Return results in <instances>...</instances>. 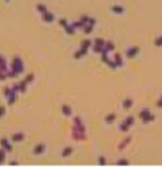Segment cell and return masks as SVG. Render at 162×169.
Instances as JSON below:
<instances>
[{
	"label": "cell",
	"instance_id": "9c48e42d",
	"mask_svg": "<svg viewBox=\"0 0 162 169\" xmlns=\"http://www.w3.org/2000/svg\"><path fill=\"white\" fill-rule=\"evenodd\" d=\"M5 112H6V109H5V106H0V118L5 115Z\"/></svg>",
	"mask_w": 162,
	"mask_h": 169
},
{
	"label": "cell",
	"instance_id": "30bf717a",
	"mask_svg": "<svg viewBox=\"0 0 162 169\" xmlns=\"http://www.w3.org/2000/svg\"><path fill=\"white\" fill-rule=\"evenodd\" d=\"M32 80H33V75H29V76H27V78H26V80H24V81H26V82L29 84V82H32Z\"/></svg>",
	"mask_w": 162,
	"mask_h": 169
},
{
	"label": "cell",
	"instance_id": "6da1fadb",
	"mask_svg": "<svg viewBox=\"0 0 162 169\" xmlns=\"http://www.w3.org/2000/svg\"><path fill=\"white\" fill-rule=\"evenodd\" d=\"M23 70H24V64H23L21 58H20L18 56H15L14 58H12V61H11V70L6 72V73H8V76L14 78V76L20 75Z\"/></svg>",
	"mask_w": 162,
	"mask_h": 169
},
{
	"label": "cell",
	"instance_id": "3957f363",
	"mask_svg": "<svg viewBox=\"0 0 162 169\" xmlns=\"http://www.w3.org/2000/svg\"><path fill=\"white\" fill-rule=\"evenodd\" d=\"M0 145H2V148H3L6 153H11V151H12V144H11V142H9L6 138H2V139H0Z\"/></svg>",
	"mask_w": 162,
	"mask_h": 169
},
{
	"label": "cell",
	"instance_id": "7a4b0ae2",
	"mask_svg": "<svg viewBox=\"0 0 162 169\" xmlns=\"http://www.w3.org/2000/svg\"><path fill=\"white\" fill-rule=\"evenodd\" d=\"M5 96H6V100H8V105H14L15 100H17V90L15 88H6Z\"/></svg>",
	"mask_w": 162,
	"mask_h": 169
},
{
	"label": "cell",
	"instance_id": "52a82bcc",
	"mask_svg": "<svg viewBox=\"0 0 162 169\" xmlns=\"http://www.w3.org/2000/svg\"><path fill=\"white\" fill-rule=\"evenodd\" d=\"M44 148H45L44 145H38V147H36V148L33 150V153H35V154H41V153L44 151Z\"/></svg>",
	"mask_w": 162,
	"mask_h": 169
},
{
	"label": "cell",
	"instance_id": "8992f818",
	"mask_svg": "<svg viewBox=\"0 0 162 169\" xmlns=\"http://www.w3.org/2000/svg\"><path fill=\"white\" fill-rule=\"evenodd\" d=\"M44 20H45L47 23H51V21H53V15L48 14V12H44Z\"/></svg>",
	"mask_w": 162,
	"mask_h": 169
},
{
	"label": "cell",
	"instance_id": "5b68a950",
	"mask_svg": "<svg viewBox=\"0 0 162 169\" xmlns=\"http://www.w3.org/2000/svg\"><path fill=\"white\" fill-rule=\"evenodd\" d=\"M5 159H6V151L2 148V150H0V165L5 163Z\"/></svg>",
	"mask_w": 162,
	"mask_h": 169
},
{
	"label": "cell",
	"instance_id": "ba28073f",
	"mask_svg": "<svg viewBox=\"0 0 162 169\" xmlns=\"http://www.w3.org/2000/svg\"><path fill=\"white\" fill-rule=\"evenodd\" d=\"M38 9H39V12H42V14H44V12H47V9H45L44 5H38Z\"/></svg>",
	"mask_w": 162,
	"mask_h": 169
},
{
	"label": "cell",
	"instance_id": "277c9868",
	"mask_svg": "<svg viewBox=\"0 0 162 169\" xmlns=\"http://www.w3.org/2000/svg\"><path fill=\"white\" fill-rule=\"evenodd\" d=\"M23 139H24V133H21V132L14 133V135H12V138H11L12 142H23Z\"/></svg>",
	"mask_w": 162,
	"mask_h": 169
},
{
	"label": "cell",
	"instance_id": "8fae6325",
	"mask_svg": "<svg viewBox=\"0 0 162 169\" xmlns=\"http://www.w3.org/2000/svg\"><path fill=\"white\" fill-rule=\"evenodd\" d=\"M9 165H11V166H17V165H18V163H17V162H15V160H12V162H9Z\"/></svg>",
	"mask_w": 162,
	"mask_h": 169
},
{
	"label": "cell",
	"instance_id": "7c38bea8",
	"mask_svg": "<svg viewBox=\"0 0 162 169\" xmlns=\"http://www.w3.org/2000/svg\"><path fill=\"white\" fill-rule=\"evenodd\" d=\"M5 2H11V0H5Z\"/></svg>",
	"mask_w": 162,
	"mask_h": 169
}]
</instances>
